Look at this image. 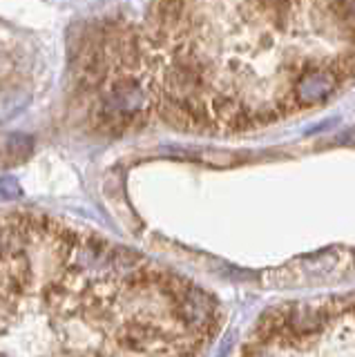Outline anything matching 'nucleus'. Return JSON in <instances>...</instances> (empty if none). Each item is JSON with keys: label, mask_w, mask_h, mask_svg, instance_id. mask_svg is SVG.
I'll use <instances>...</instances> for the list:
<instances>
[{"label": "nucleus", "mask_w": 355, "mask_h": 357, "mask_svg": "<svg viewBox=\"0 0 355 357\" xmlns=\"http://www.w3.org/2000/svg\"><path fill=\"white\" fill-rule=\"evenodd\" d=\"M349 308H351V313H353V315H355V297H353V300H351V304H349Z\"/></svg>", "instance_id": "nucleus-4"}, {"label": "nucleus", "mask_w": 355, "mask_h": 357, "mask_svg": "<svg viewBox=\"0 0 355 357\" xmlns=\"http://www.w3.org/2000/svg\"><path fill=\"white\" fill-rule=\"evenodd\" d=\"M340 85L342 81L328 70V65H317L315 70L298 76L291 88V101L295 105V112L326 103L340 90Z\"/></svg>", "instance_id": "nucleus-2"}, {"label": "nucleus", "mask_w": 355, "mask_h": 357, "mask_svg": "<svg viewBox=\"0 0 355 357\" xmlns=\"http://www.w3.org/2000/svg\"><path fill=\"white\" fill-rule=\"evenodd\" d=\"M219 328L215 297L146 254L0 212V355H197Z\"/></svg>", "instance_id": "nucleus-1"}, {"label": "nucleus", "mask_w": 355, "mask_h": 357, "mask_svg": "<svg viewBox=\"0 0 355 357\" xmlns=\"http://www.w3.org/2000/svg\"><path fill=\"white\" fill-rule=\"evenodd\" d=\"M328 12L355 45V0H331Z\"/></svg>", "instance_id": "nucleus-3"}]
</instances>
